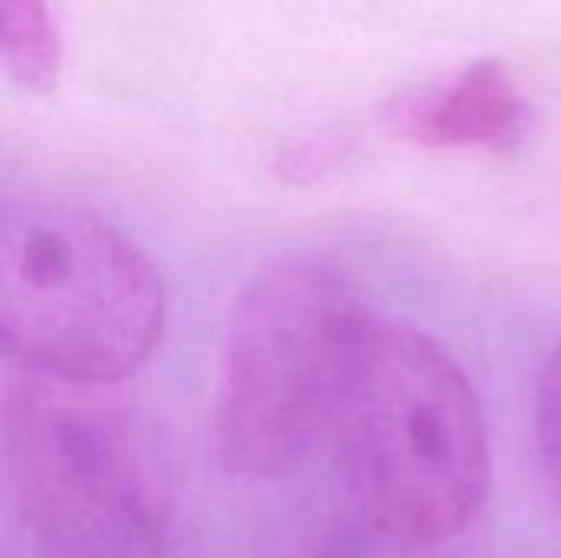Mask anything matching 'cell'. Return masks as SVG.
Masks as SVG:
<instances>
[{
	"mask_svg": "<svg viewBox=\"0 0 561 558\" xmlns=\"http://www.w3.org/2000/svg\"><path fill=\"white\" fill-rule=\"evenodd\" d=\"M332 441L352 506L391 546L450 543L490 497L480 398L460 362L414 326H371Z\"/></svg>",
	"mask_w": 561,
	"mask_h": 558,
	"instance_id": "obj_1",
	"label": "cell"
},
{
	"mask_svg": "<svg viewBox=\"0 0 561 558\" xmlns=\"http://www.w3.org/2000/svg\"><path fill=\"white\" fill-rule=\"evenodd\" d=\"M7 487L46 558H161L174 474L141 408L115 385L23 372L3 405Z\"/></svg>",
	"mask_w": 561,
	"mask_h": 558,
	"instance_id": "obj_2",
	"label": "cell"
},
{
	"mask_svg": "<svg viewBox=\"0 0 561 558\" xmlns=\"http://www.w3.org/2000/svg\"><path fill=\"white\" fill-rule=\"evenodd\" d=\"M375 319L325 263L260 273L233 306L210 408L217 464L240 480L296 470L332 434Z\"/></svg>",
	"mask_w": 561,
	"mask_h": 558,
	"instance_id": "obj_3",
	"label": "cell"
},
{
	"mask_svg": "<svg viewBox=\"0 0 561 558\" xmlns=\"http://www.w3.org/2000/svg\"><path fill=\"white\" fill-rule=\"evenodd\" d=\"M164 286L108 220L69 204H20L0 237V335L23 372L118 385L161 342Z\"/></svg>",
	"mask_w": 561,
	"mask_h": 558,
	"instance_id": "obj_4",
	"label": "cell"
},
{
	"mask_svg": "<svg viewBox=\"0 0 561 558\" xmlns=\"http://www.w3.org/2000/svg\"><path fill=\"white\" fill-rule=\"evenodd\" d=\"M404 138L431 148H503L519 138L526 102L496 59L460 72L447 89L408 99L391 115Z\"/></svg>",
	"mask_w": 561,
	"mask_h": 558,
	"instance_id": "obj_5",
	"label": "cell"
},
{
	"mask_svg": "<svg viewBox=\"0 0 561 558\" xmlns=\"http://www.w3.org/2000/svg\"><path fill=\"white\" fill-rule=\"evenodd\" d=\"M3 59L26 89H49L59 76V33L46 0H3Z\"/></svg>",
	"mask_w": 561,
	"mask_h": 558,
	"instance_id": "obj_6",
	"label": "cell"
},
{
	"mask_svg": "<svg viewBox=\"0 0 561 558\" xmlns=\"http://www.w3.org/2000/svg\"><path fill=\"white\" fill-rule=\"evenodd\" d=\"M533 441H536V460H539L542 480L561 510V349L546 358L536 378Z\"/></svg>",
	"mask_w": 561,
	"mask_h": 558,
	"instance_id": "obj_7",
	"label": "cell"
}]
</instances>
